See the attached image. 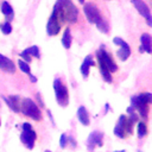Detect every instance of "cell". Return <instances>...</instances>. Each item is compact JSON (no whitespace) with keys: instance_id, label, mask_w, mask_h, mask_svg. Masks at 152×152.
<instances>
[{"instance_id":"e0dca14e","label":"cell","mask_w":152,"mask_h":152,"mask_svg":"<svg viewBox=\"0 0 152 152\" xmlns=\"http://www.w3.org/2000/svg\"><path fill=\"white\" fill-rule=\"evenodd\" d=\"M97 62H99V61H97ZM99 69H100L101 76H102V78L104 80V82L112 83V81H113V78H112V72L106 68V65H104L102 62H99Z\"/></svg>"},{"instance_id":"603a6c76","label":"cell","mask_w":152,"mask_h":152,"mask_svg":"<svg viewBox=\"0 0 152 152\" xmlns=\"http://www.w3.org/2000/svg\"><path fill=\"white\" fill-rule=\"evenodd\" d=\"M25 50L27 51V53H28L30 56H33V57H36V58H39V57H40L39 49H38V46H37V45H33V46L27 48V49H25Z\"/></svg>"},{"instance_id":"ac0fdd59","label":"cell","mask_w":152,"mask_h":152,"mask_svg":"<svg viewBox=\"0 0 152 152\" xmlns=\"http://www.w3.org/2000/svg\"><path fill=\"white\" fill-rule=\"evenodd\" d=\"M71 32H70V28H65L64 33H63V37H62V44L65 49H70L71 46Z\"/></svg>"},{"instance_id":"3957f363","label":"cell","mask_w":152,"mask_h":152,"mask_svg":"<svg viewBox=\"0 0 152 152\" xmlns=\"http://www.w3.org/2000/svg\"><path fill=\"white\" fill-rule=\"evenodd\" d=\"M151 102H152L151 93H141V94H138V95H133L131 97V106L139 112L140 116L144 120H147L148 104Z\"/></svg>"},{"instance_id":"cb8c5ba5","label":"cell","mask_w":152,"mask_h":152,"mask_svg":"<svg viewBox=\"0 0 152 152\" xmlns=\"http://www.w3.org/2000/svg\"><path fill=\"white\" fill-rule=\"evenodd\" d=\"M0 28H1V32H2L4 34H10V33L12 32V26H11L10 21L2 23V24L0 25Z\"/></svg>"},{"instance_id":"e575fe53","label":"cell","mask_w":152,"mask_h":152,"mask_svg":"<svg viewBox=\"0 0 152 152\" xmlns=\"http://www.w3.org/2000/svg\"><path fill=\"white\" fill-rule=\"evenodd\" d=\"M0 126H1V121H0Z\"/></svg>"},{"instance_id":"f1b7e54d","label":"cell","mask_w":152,"mask_h":152,"mask_svg":"<svg viewBox=\"0 0 152 152\" xmlns=\"http://www.w3.org/2000/svg\"><path fill=\"white\" fill-rule=\"evenodd\" d=\"M48 116H49V119H50L51 124L55 126V120H53V118H52V114H51V110H50V109H48Z\"/></svg>"},{"instance_id":"277c9868","label":"cell","mask_w":152,"mask_h":152,"mask_svg":"<svg viewBox=\"0 0 152 152\" xmlns=\"http://www.w3.org/2000/svg\"><path fill=\"white\" fill-rule=\"evenodd\" d=\"M20 112L25 116H28L30 119H32L34 121H40V119H42L40 108L33 100H31L28 97L23 99L21 104H20Z\"/></svg>"},{"instance_id":"7402d4cb","label":"cell","mask_w":152,"mask_h":152,"mask_svg":"<svg viewBox=\"0 0 152 152\" xmlns=\"http://www.w3.org/2000/svg\"><path fill=\"white\" fill-rule=\"evenodd\" d=\"M18 66H19V69H20L23 72H25V74H27V75L31 74L28 63H26L25 61H23V59H18Z\"/></svg>"},{"instance_id":"f546056e","label":"cell","mask_w":152,"mask_h":152,"mask_svg":"<svg viewBox=\"0 0 152 152\" xmlns=\"http://www.w3.org/2000/svg\"><path fill=\"white\" fill-rule=\"evenodd\" d=\"M28 77H30V81H31L32 83H36V82H37V77H36L34 75H32V74H28Z\"/></svg>"},{"instance_id":"4dcf8cb0","label":"cell","mask_w":152,"mask_h":152,"mask_svg":"<svg viewBox=\"0 0 152 152\" xmlns=\"http://www.w3.org/2000/svg\"><path fill=\"white\" fill-rule=\"evenodd\" d=\"M108 110H109V103H106L104 104V114H107Z\"/></svg>"},{"instance_id":"4316f807","label":"cell","mask_w":152,"mask_h":152,"mask_svg":"<svg viewBox=\"0 0 152 152\" xmlns=\"http://www.w3.org/2000/svg\"><path fill=\"white\" fill-rule=\"evenodd\" d=\"M68 142L70 144V146H71L72 148H75L76 145H77V144H76V140H75L72 137H68Z\"/></svg>"},{"instance_id":"9c48e42d","label":"cell","mask_w":152,"mask_h":152,"mask_svg":"<svg viewBox=\"0 0 152 152\" xmlns=\"http://www.w3.org/2000/svg\"><path fill=\"white\" fill-rule=\"evenodd\" d=\"M131 2H132L133 6L135 7V10L139 12V14L142 15V17L146 19L147 24L151 26V25H152V20H151V12H150L148 6H147L142 0H131Z\"/></svg>"},{"instance_id":"d6986e66","label":"cell","mask_w":152,"mask_h":152,"mask_svg":"<svg viewBox=\"0 0 152 152\" xmlns=\"http://www.w3.org/2000/svg\"><path fill=\"white\" fill-rule=\"evenodd\" d=\"M113 133H114L118 138H120V139H124V138H125V129H124L122 124H121L120 120H118V124L115 125V127H114V129H113Z\"/></svg>"},{"instance_id":"2e32d148","label":"cell","mask_w":152,"mask_h":152,"mask_svg":"<svg viewBox=\"0 0 152 152\" xmlns=\"http://www.w3.org/2000/svg\"><path fill=\"white\" fill-rule=\"evenodd\" d=\"M76 116L78 119V121L84 125V126H88L90 124V119H89V114H88V110L86 109L84 106H80L77 112H76Z\"/></svg>"},{"instance_id":"4fadbf2b","label":"cell","mask_w":152,"mask_h":152,"mask_svg":"<svg viewBox=\"0 0 152 152\" xmlns=\"http://www.w3.org/2000/svg\"><path fill=\"white\" fill-rule=\"evenodd\" d=\"M0 69L4 70L5 72L13 74L15 71V65L11 59H8L6 56L0 53Z\"/></svg>"},{"instance_id":"44dd1931","label":"cell","mask_w":152,"mask_h":152,"mask_svg":"<svg viewBox=\"0 0 152 152\" xmlns=\"http://www.w3.org/2000/svg\"><path fill=\"white\" fill-rule=\"evenodd\" d=\"M1 12H2L6 17H10V15L13 14V10H12L11 5H10L7 1H4V2L1 4Z\"/></svg>"},{"instance_id":"5b68a950","label":"cell","mask_w":152,"mask_h":152,"mask_svg":"<svg viewBox=\"0 0 152 152\" xmlns=\"http://www.w3.org/2000/svg\"><path fill=\"white\" fill-rule=\"evenodd\" d=\"M53 90H55L57 103L61 107H66L69 103V91H68L66 86L58 77L53 80Z\"/></svg>"},{"instance_id":"30bf717a","label":"cell","mask_w":152,"mask_h":152,"mask_svg":"<svg viewBox=\"0 0 152 152\" xmlns=\"http://www.w3.org/2000/svg\"><path fill=\"white\" fill-rule=\"evenodd\" d=\"M113 42H114V44H116V45L120 46V49H119L118 52H116L118 57H119L121 61H126V59L129 57V55H131L129 45H128L124 39L119 38V37H115V38L113 39Z\"/></svg>"},{"instance_id":"7c38bea8","label":"cell","mask_w":152,"mask_h":152,"mask_svg":"<svg viewBox=\"0 0 152 152\" xmlns=\"http://www.w3.org/2000/svg\"><path fill=\"white\" fill-rule=\"evenodd\" d=\"M2 100L6 102V104L8 106V108L12 112H14V113H19L20 112V104H19L20 97H19V95H10L8 97L4 96Z\"/></svg>"},{"instance_id":"6da1fadb","label":"cell","mask_w":152,"mask_h":152,"mask_svg":"<svg viewBox=\"0 0 152 152\" xmlns=\"http://www.w3.org/2000/svg\"><path fill=\"white\" fill-rule=\"evenodd\" d=\"M53 10L56 11L57 17L62 21H68L71 24L77 21L78 12H77L76 6L70 0H57Z\"/></svg>"},{"instance_id":"1f68e13d","label":"cell","mask_w":152,"mask_h":152,"mask_svg":"<svg viewBox=\"0 0 152 152\" xmlns=\"http://www.w3.org/2000/svg\"><path fill=\"white\" fill-rule=\"evenodd\" d=\"M113 152H125V150H120V151H113Z\"/></svg>"},{"instance_id":"ffe728a7","label":"cell","mask_w":152,"mask_h":152,"mask_svg":"<svg viewBox=\"0 0 152 152\" xmlns=\"http://www.w3.org/2000/svg\"><path fill=\"white\" fill-rule=\"evenodd\" d=\"M137 132H138V137H139V138H144V137L147 134V126H146V124H145L144 121L138 122Z\"/></svg>"},{"instance_id":"8fae6325","label":"cell","mask_w":152,"mask_h":152,"mask_svg":"<svg viewBox=\"0 0 152 152\" xmlns=\"http://www.w3.org/2000/svg\"><path fill=\"white\" fill-rule=\"evenodd\" d=\"M59 30H61V25L58 23V17H57L56 11L53 10L46 24V32L49 36H56L59 32Z\"/></svg>"},{"instance_id":"83f0119b","label":"cell","mask_w":152,"mask_h":152,"mask_svg":"<svg viewBox=\"0 0 152 152\" xmlns=\"http://www.w3.org/2000/svg\"><path fill=\"white\" fill-rule=\"evenodd\" d=\"M36 97H37V102H38L39 107H44V102H43V100H42V97H40V94H39V93L36 95Z\"/></svg>"},{"instance_id":"52a82bcc","label":"cell","mask_w":152,"mask_h":152,"mask_svg":"<svg viewBox=\"0 0 152 152\" xmlns=\"http://www.w3.org/2000/svg\"><path fill=\"white\" fill-rule=\"evenodd\" d=\"M96 57H97V61L99 62H102L106 68L110 71V72H114L118 70V65L115 64V62L112 59V57L109 56V53L103 49V46H101V49L97 50L96 52Z\"/></svg>"},{"instance_id":"5bb4252c","label":"cell","mask_w":152,"mask_h":152,"mask_svg":"<svg viewBox=\"0 0 152 152\" xmlns=\"http://www.w3.org/2000/svg\"><path fill=\"white\" fill-rule=\"evenodd\" d=\"M151 36L148 33H142L140 36V42H141V46L139 49L140 52H147V53H151L152 52V48H151Z\"/></svg>"},{"instance_id":"9a60e30c","label":"cell","mask_w":152,"mask_h":152,"mask_svg":"<svg viewBox=\"0 0 152 152\" xmlns=\"http://www.w3.org/2000/svg\"><path fill=\"white\" fill-rule=\"evenodd\" d=\"M94 65H95V61L93 59V57H91L90 55H88V56L84 58V61H83V63L81 64V68H80L81 74H82V76H83L84 78L88 77V75H89V69H90V66H94Z\"/></svg>"},{"instance_id":"8992f818","label":"cell","mask_w":152,"mask_h":152,"mask_svg":"<svg viewBox=\"0 0 152 152\" xmlns=\"http://www.w3.org/2000/svg\"><path fill=\"white\" fill-rule=\"evenodd\" d=\"M36 139H37L36 131L32 128V126L28 122H24L23 124V132L20 134V140L24 144V146L27 147L28 150H32L34 147Z\"/></svg>"},{"instance_id":"d6a6232c","label":"cell","mask_w":152,"mask_h":152,"mask_svg":"<svg viewBox=\"0 0 152 152\" xmlns=\"http://www.w3.org/2000/svg\"><path fill=\"white\" fill-rule=\"evenodd\" d=\"M78 2H81V4H84V0H78Z\"/></svg>"},{"instance_id":"d4e9b609","label":"cell","mask_w":152,"mask_h":152,"mask_svg":"<svg viewBox=\"0 0 152 152\" xmlns=\"http://www.w3.org/2000/svg\"><path fill=\"white\" fill-rule=\"evenodd\" d=\"M66 145H68V135L65 133H62L61 138H59V146H61V148H65Z\"/></svg>"},{"instance_id":"ba28073f","label":"cell","mask_w":152,"mask_h":152,"mask_svg":"<svg viewBox=\"0 0 152 152\" xmlns=\"http://www.w3.org/2000/svg\"><path fill=\"white\" fill-rule=\"evenodd\" d=\"M102 145H103V133L102 132L94 131V132H91L88 135L87 141H86V146H87V148H88L89 152H93L96 146L101 147Z\"/></svg>"},{"instance_id":"7a4b0ae2","label":"cell","mask_w":152,"mask_h":152,"mask_svg":"<svg viewBox=\"0 0 152 152\" xmlns=\"http://www.w3.org/2000/svg\"><path fill=\"white\" fill-rule=\"evenodd\" d=\"M83 12H84V14H86V17H87V19H88L89 23L95 24V25L97 26V28H99L101 32L108 33V31H109L108 25H107V23L102 19L99 8H97L94 4H91V2L84 4V6H83Z\"/></svg>"},{"instance_id":"484cf974","label":"cell","mask_w":152,"mask_h":152,"mask_svg":"<svg viewBox=\"0 0 152 152\" xmlns=\"http://www.w3.org/2000/svg\"><path fill=\"white\" fill-rule=\"evenodd\" d=\"M19 57H21V58H23V61H25L26 63H30V62H31V57H30V55L27 53V51H26V50L21 51V52L19 53Z\"/></svg>"},{"instance_id":"836d02e7","label":"cell","mask_w":152,"mask_h":152,"mask_svg":"<svg viewBox=\"0 0 152 152\" xmlns=\"http://www.w3.org/2000/svg\"><path fill=\"white\" fill-rule=\"evenodd\" d=\"M44 152H51V151H49V150H46V151H44Z\"/></svg>"}]
</instances>
